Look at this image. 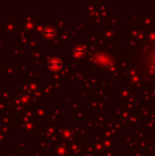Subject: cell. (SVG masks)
Instances as JSON below:
<instances>
[{
  "instance_id": "obj_1",
  "label": "cell",
  "mask_w": 155,
  "mask_h": 156,
  "mask_svg": "<svg viewBox=\"0 0 155 156\" xmlns=\"http://www.w3.org/2000/svg\"><path fill=\"white\" fill-rule=\"evenodd\" d=\"M62 66V63H61V60H58V59H53V60H50L48 64V68L50 69V70H58V69H60Z\"/></svg>"
},
{
  "instance_id": "obj_2",
  "label": "cell",
  "mask_w": 155,
  "mask_h": 156,
  "mask_svg": "<svg viewBox=\"0 0 155 156\" xmlns=\"http://www.w3.org/2000/svg\"><path fill=\"white\" fill-rule=\"evenodd\" d=\"M55 33H56V30L54 29V27H52L51 26H48L44 30V37H46L47 39H50L51 37L55 36Z\"/></svg>"
}]
</instances>
